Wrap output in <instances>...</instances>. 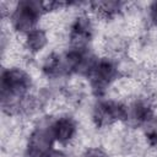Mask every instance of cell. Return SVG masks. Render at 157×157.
I'll return each mask as SVG.
<instances>
[{
	"label": "cell",
	"instance_id": "1",
	"mask_svg": "<svg viewBox=\"0 0 157 157\" xmlns=\"http://www.w3.org/2000/svg\"><path fill=\"white\" fill-rule=\"evenodd\" d=\"M31 85V77L25 70L18 67L4 70L0 82L2 108L5 110L9 109V113L10 108H20L21 99L25 98Z\"/></svg>",
	"mask_w": 157,
	"mask_h": 157
},
{
	"label": "cell",
	"instance_id": "2",
	"mask_svg": "<svg viewBox=\"0 0 157 157\" xmlns=\"http://www.w3.org/2000/svg\"><path fill=\"white\" fill-rule=\"evenodd\" d=\"M44 11L45 7L43 2L33 0L20 1L11 13V25L16 31L27 34L36 28V25Z\"/></svg>",
	"mask_w": 157,
	"mask_h": 157
},
{
	"label": "cell",
	"instance_id": "3",
	"mask_svg": "<svg viewBox=\"0 0 157 157\" xmlns=\"http://www.w3.org/2000/svg\"><path fill=\"white\" fill-rule=\"evenodd\" d=\"M117 74H118V70L110 60L97 59L93 61L92 66L90 67L87 76L91 81L92 88L96 92L101 93L110 85V82L115 78Z\"/></svg>",
	"mask_w": 157,
	"mask_h": 157
},
{
	"label": "cell",
	"instance_id": "4",
	"mask_svg": "<svg viewBox=\"0 0 157 157\" xmlns=\"http://www.w3.org/2000/svg\"><path fill=\"white\" fill-rule=\"evenodd\" d=\"M128 108L123 104L114 102V101H103L99 102L93 113V119L97 125L103 126L112 124L117 120H124L126 119Z\"/></svg>",
	"mask_w": 157,
	"mask_h": 157
},
{
	"label": "cell",
	"instance_id": "5",
	"mask_svg": "<svg viewBox=\"0 0 157 157\" xmlns=\"http://www.w3.org/2000/svg\"><path fill=\"white\" fill-rule=\"evenodd\" d=\"M92 36V25L86 16H80L76 18L70 31V40L75 49L83 47Z\"/></svg>",
	"mask_w": 157,
	"mask_h": 157
},
{
	"label": "cell",
	"instance_id": "6",
	"mask_svg": "<svg viewBox=\"0 0 157 157\" xmlns=\"http://www.w3.org/2000/svg\"><path fill=\"white\" fill-rule=\"evenodd\" d=\"M50 126L54 140L60 144H66L70 141L76 132V124L70 117H61L56 119Z\"/></svg>",
	"mask_w": 157,
	"mask_h": 157
},
{
	"label": "cell",
	"instance_id": "7",
	"mask_svg": "<svg viewBox=\"0 0 157 157\" xmlns=\"http://www.w3.org/2000/svg\"><path fill=\"white\" fill-rule=\"evenodd\" d=\"M126 119L134 121V124H145L150 119H152V109L147 102L137 101L135 102L130 109L128 108Z\"/></svg>",
	"mask_w": 157,
	"mask_h": 157
},
{
	"label": "cell",
	"instance_id": "8",
	"mask_svg": "<svg viewBox=\"0 0 157 157\" xmlns=\"http://www.w3.org/2000/svg\"><path fill=\"white\" fill-rule=\"evenodd\" d=\"M47 42L48 39H47L45 32L39 28H34L33 31L26 34V47L32 53H37L42 50L45 47Z\"/></svg>",
	"mask_w": 157,
	"mask_h": 157
},
{
	"label": "cell",
	"instance_id": "9",
	"mask_svg": "<svg viewBox=\"0 0 157 157\" xmlns=\"http://www.w3.org/2000/svg\"><path fill=\"white\" fill-rule=\"evenodd\" d=\"M145 134L151 144H157V119H150L145 123Z\"/></svg>",
	"mask_w": 157,
	"mask_h": 157
},
{
	"label": "cell",
	"instance_id": "10",
	"mask_svg": "<svg viewBox=\"0 0 157 157\" xmlns=\"http://www.w3.org/2000/svg\"><path fill=\"white\" fill-rule=\"evenodd\" d=\"M81 157H108V155L101 150V148H88L83 152V155Z\"/></svg>",
	"mask_w": 157,
	"mask_h": 157
},
{
	"label": "cell",
	"instance_id": "11",
	"mask_svg": "<svg viewBox=\"0 0 157 157\" xmlns=\"http://www.w3.org/2000/svg\"><path fill=\"white\" fill-rule=\"evenodd\" d=\"M43 157H67L64 152H61V151H58V150H50L47 155H44Z\"/></svg>",
	"mask_w": 157,
	"mask_h": 157
},
{
	"label": "cell",
	"instance_id": "12",
	"mask_svg": "<svg viewBox=\"0 0 157 157\" xmlns=\"http://www.w3.org/2000/svg\"><path fill=\"white\" fill-rule=\"evenodd\" d=\"M150 10H151V18L153 20L155 23H157V1L151 5Z\"/></svg>",
	"mask_w": 157,
	"mask_h": 157
}]
</instances>
